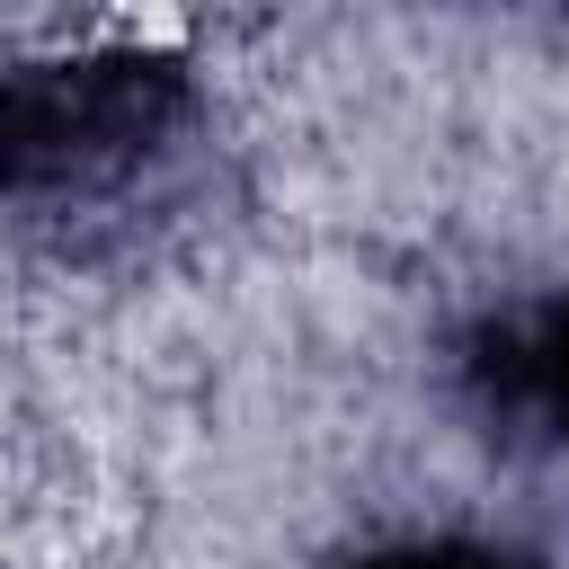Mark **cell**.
Masks as SVG:
<instances>
[{"label":"cell","instance_id":"1","mask_svg":"<svg viewBox=\"0 0 569 569\" xmlns=\"http://www.w3.org/2000/svg\"><path fill=\"white\" fill-rule=\"evenodd\" d=\"M187 80L169 53H80L36 62L0 89V187H62L133 160L169 116Z\"/></svg>","mask_w":569,"mask_h":569},{"label":"cell","instance_id":"2","mask_svg":"<svg viewBox=\"0 0 569 569\" xmlns=\"http://www.w3.org/2000/svg\"><path fill=\"white\" fill-rule=\"evenodd\" d=\"M365 569H525V560H498V551H462V542H427V551H382Z\"/></svg>","mask_w":569,"mask_h":569},{"label":"cell","instance_id":"3","mask_svg":"<svg viewBox=\"0 0 569 569\" xmlns=\"http://www.w3.org/2000/svg\"><path fill=\"white\" fill-rule=\"evenodd\" d=\"M533 373H542V391H551V400H560V418H569V311L551 320V338H542V365H533Z\"/></svg>","mask_w":569,"mask_h":569}]
</instances>
